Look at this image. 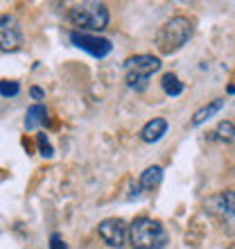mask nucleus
<instances>
[{
    "mask_svg": "<svg viewBox=\"0 0 235 249\" xmlns=\"http://www.w3.org/2000/svg\"><path fill=\"white\" fill-rule=\"evenodd\" d=\"M129 243L134 249H163L168 233L161 222L143 215L129 224Z\"/></svg>",
    "mask_w": 235,
    "mask_h": 249,
    "instance_id": "obj_1",
    "label": "nucleus"
},
{
    "mask_svg": "<svg viewBox=\"0 0 235 249\" xmlns=\"http://www.w3.org/2000/svg\"><path fill=\"white\" fill-rule=\"evenodd\" d=\"M192 36V23L185 16H174L156 34V48L161 54H172L181 50Z\"/></svg>",
    "mask_w": 235,
    "mask_h": 249,
    "instance_id": "obj_2",
    "label": "nucleus"
},
{
    "mask_svg": "<svg viewBox=\"0 0 235 249\" xmlns=\"http://www.w3.org/2000/svg\"><path fill=\"white\" fill-rule=\"evenodd\" d=\"M68 16L77 32H102L109 25V9L104 2H79L72 7Z\"/></svg>",
    "mask_w": 235,
    "mask_h": 249,
    "instance_id": "obj_3",
    "label": "nucleus"
},
{
    "mask_svg": "<svg viewBox=\"0 0 235 249\" xmlns=\"http://www.w3.org/2000/svg\"><path fill=\"white\" fill-rule=\"evenodd\" d=\"M161 68V59L154 54H136L124 61V82L134 91H143L147 79Z\"/></svg>",
    "mask_w": 235,
    "mask_h": 249,
    "instance_id": "obj_4",
    "label": "nucleus"
},
{
    "mask_svg": "<svg viewBox=\"0 0 235 249\" xmlns=\"http://www.w3.org/2000/svg\"><path fill=\"white\" fill-rule=\"evenodd\" d=\"M206 211L215 215L224 227L235 231V190H222L206 202Z\"/></svg>",
    "mask_w": 235,
    "mask_h": 249,
    "instance_id": "obj_5",
    "label": "nucleus"
},
{
    "mask_svg": "<svg viewBox=\"0 0 235 249\" xmlns=\"http://www.w3.org/2000/svg\"><path fill=\"white\" fill-rule=\"evenodd\" d=\"M70 41L75 43L77 48H82V50H86L88 54H93V57H98V59H102V57H106V54L111 53V41L109 39H102V36H98V34H86V32H70Z\"/></svg>",
    "mask_w": 235,
    "mask_h": 249,
    "instance_id": "obj_6",
    "label": "nucleus"
},
{
    "mask_svg": "<svg viewBox=\"0 0 235 249\" xmlns=\"http://www.w3.org/2000/svg\"><path fill=\"white\" fill-rule=\"evenodd\" d=\"M98 231H100V238H102L109 247H116V249L122 247L124 240L129 238V227H127L120 217H106V220H102Z\"/></svg>",
    "mask_w": 235,
    "mask_h": 249,
    "instance_id": "obj_7",
    "label": "nucleus"
},
{
    "mask_svg": "<svg viewBox=\"0 0 235 249\" xmlns=\"http://www.w3.org/2000/svg\"><path fill=\"white\" fill-rule=\"evenodd\" d=\"M23 43V34H20V25L14 16L0 14V50L5 53H14L18 50Z\"/></svg>",
    "mask_w": 235,
    "mask_h": 249,
    "instance_id": "obj_8",
    "label": "nucleus"
},
{
    "mask_svg": "<svg viewBox=\"0 0 235 249\" xmlns=\"http://www.w3.org/2000/svg\"><path fill=\"white\" fill-rule=\"evenodd\" d=\"M165 131H168V120L165 118H154L143 127L140 138H143L145 143H156V141H161V138L165 136Z\"/></svg>",
    "mask_w": 235,
    "mask_h": 249,
    "instance_id": "obj_9",
    "label": "nucleus"
},
{
    "mask_svg": "<svg viewBox=\"0 0 235 249\" xmlns=\"http://www.w3.org/2000/svg\"><path fill=\"white\" fill-rule=\"evenodd\" d=\"M161 179H163V168H161V165H150V168L140 175L138 186L145 190H154L158 184H161Z\"/></svg>",
    "mask_w": 235,
    "mask_h": 249,
    "instance_id": "obj_10",
    "label": "nucleus"
},
{
    "mask_svg": "<svg viewBox=\"0 0 235 249\" xmlns=\"http://www.w3.org/2000/svg\"><path fill=\"white\" fill-rule=\"evenodd\" d=\"M46 107L43 105H32L30 109H27V113H25V129L27 131H34L39 124H43L46 123Z\"/></svg>",
    "mask_w": 235,
    "mask_h": 249,
    "instance_id": "obj_11",
    "label": "nucleus"
},
{
    "mask_svg": "<svg viewBox=\"0 0 235 249\" xmlns=\"http://www.w3.org/2000/svg\"><path fill=\"white\" fill-rule=\"evenodd\" d=\"M222 107H224V100H213L210 105L201 107V109H199V111L192 116V127H199V124L206 123L208 118H213V116H215V113L219 111Z\"/></svg>",
    "mask_w": 235,
    "mask_h": 249,
    "instance_id": "obj_12",
    "label": "nucleus"
},
{
    "mask_svg": "<svg viewBox=\"0 0 235 249\" xmlns=\"http://www.w3.org/2000/svg\"><path fill=\"white\" fill-rule=\"evenodd\" d=\"M161 86H163L165 95H181V93H183V84L179 82V77H176V75H172V72L163 75V79H161Z\"/></svg>",
    "mask_w": 235,
    "mask_h": 249,
    "instance_id": "obj_13",
    "label": "nucleus"
},
{
    "mask_svg": "<svg viewBox=\"0 0 235 249\" xmlns=\"http://www.w3.org/2000/svg\"><path fill=\"white\" fill-rule=\"evenodd\" d=\"M213 136L224 141V143H235V124L229 123V120H224V123L217 124V129L213 131Z\"/></svg>",
    "mask_w": 235,
    "mask_h": 249,
    "instance_id": "obj_14",
    "label": "nucleus"
},
{
    "mask_svg": "<svg viewBox=\"0 0 235 249\" xmlns=\"http://www.w3.org/2000/svg\"><path fill=\"white\" fill-rule=\"evenodd\" d=\"M18 91H20L18 82H14V79H0V95L2 98H14V95H18Z\"/></svg>",
    "mask_w": 235,
    "mask_h": 249,
    "instance_id": "obj_15",
    "label": "nucleus"
},
{
    "mask_svg": "<svg viewBox=\"0 0 235 249\" xmlns=\"http://www.w3.org/2000/svg\"><path fill=\"white\" fill-rule=\"evenodd\" d=\"M36 143H39L41 157H46V159L52 157V145H50V141H48L46 134H39V136H36Z\"/></svg>",
    "mask_w": 235,
    "mask_h": 249,
    "instance_id": "obj_16",
    "label": "nucleus"
},
{
    "mask_svg": "<svg viewBox=\"0 0 235 249\" xmlns=\"http://www.w3.org/2000/svg\"><path fill=\"white\" fill-rule=\"evenodd\" d=\"M50 249H68V247H66V243L61 240L59 233H52V236H50Z\"/></svg>",
    "mask_w": 235,
    "mask_h": 249,
    "instance_id": "obj_17",
    "label": "nucleus"
},
{
    "mask_svg": "<svg viewBox=\"0 0 235 249\" xmlns=\"http://www.w3.org/2000/svg\"><path fill=\"white\" fill-rule=\"evenodd\" d=\"M30 95H32L34 100H43V95H46V93L41 91L39 86H32V89H30Z\"/></svg>",
    "mask_w": 235,
    "mask_h": 249,
    "instance_id": "obj_18",
    "label": "nucleus"
}]
</instances>
